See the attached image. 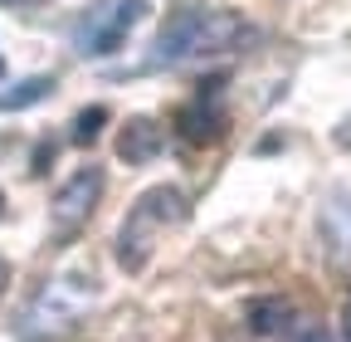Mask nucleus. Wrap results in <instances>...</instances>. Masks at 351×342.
<instances>
[{
	"label": "nucleus",
	"instance_id": "1",
	"mask_svg": "<svg viewBox=\"0 0 351 342\" xmlns=\"http://www.w3.org/2000/svg\"><path fill=\"white\" fill-rule=\"evenodd\" d=\"M239 34H244V20L234 10L186 5L161 25L156 45H152V59L142 69H181V64H195V59H210V54H225Z\"/></svg>",
	"mask_w": 351,
	"mask_h": 342
},
{
	"label": "nucleus",
	"instance_id": "2",
	"mask_svg": "<svg viewBox=\"0 0 351 342\" xmlns=\"http://www.w3.org/2000/svg\"><path fill=\"white\" fill-rule=\"evenodd\" d=\"M186 210H191V196H186L181 186H152V191H142L137 201H132V210L122 216V230H117V264H122L127 274H142L147 260H152V249H156V240H161L171 225H181Z\"/></svg>",
	"mask_w": 351,
	"mask_h": 342
},
{
	"label": "nucleus",
	"instance_id": "3",
	"mask_svg": "<svg viewBox=\"0 0 351 342\" xmlns=\"http://www.w3.org/2000/svg\"><path fill=\"white\" fill-rule=\"evenodd\" d=\"M147 15V0H98V5H88L73 25V45L78 54L88 59H108L127 45V34L142 25Z\"/></svg>",
	"mask_w": 351,
	"mask_h": 342
},
{
	"label": "nucleus",
	"instance_id": "4",
	"mask_svg": "<svg viewBox=\"0 0 351 342\" xmlns=\"http://www.w3.org/2000/svg\"><path fill=\"white\" fill-rule=\"evenodd\" d=\"M93 304V284L78 274H59L39 288V298L29 304V313H20L25 332H64L69 323L83 318V308Z\"/></svg>",
	"mask_w": 351,
	"mask_h": 342
},
{
	"label": "nucleus",
	"instance_id": "5",
	"mask_svg": "<svg viewBox=\"0 0 351 342\" xmlns=\"http://www.w3.org/2000/svg\"><path fill=\"white\" fill-rule=\"evenodd\" d=\"M103 201V171L98 166H78L73 176H64V186L54 191V205H49V235L54 240H73L93 210Z\"/></svg>",
	"mask_w": 351,
	"mask_h": 342
},
{
	"label": "nucleus",
	"instance_id": "6",
	"mask_svg": "<svg viewBox=\"0 0 351 342\" xmlns=\"http://www.w3.org/2000/svg\"><path fill=\"white\" fill-rule=\"evenodd\" d=\"M156 152H161V127L152 117H132L117 133V157L122 161H152Z\"/></svg>",
	"mask_w": 351,
	"mask_h": 342
},
{
	"label": "nucleus",
	"instance_id": "7",
	"mask_svg": "<svg viewBox=\"0 0 351 342\" xmlns=\"http://www.w3.org/2000/svg\"><path fill=\"white\" fill-rule=\"evenodd\" d=\"M322 235H327L332 254L351 260V196H332L322 205Z\"/></svg>",
	"mask_w": 351,
	"mask_h": 342
},
{
	"label": "nucleus",
	"instance_id": "8",
	"mask_svg": "<svg viewBox=\"0 0 351 342\" xmlns=\"http://www.w3.org/2000/svg\"><path fill=\"white\" fill-rule=\"evenodd\" d=\"M210 93H215V89H205V93L181 113V133H186L191 142H215V137H219V108H215Z\"/></svg>",
	"mask_w": 351,
	"mask_h": 342
},
{
	"label": "nucleus",
	"instance_id": "9",
	"mask_svg": "<svg viewBox=\"0 0 351 342\" xmlns=\"http://www.w3.org/2000/svg\"><path fill=\"white\" fill-rule=\"evenodd\" d=\"M49 93H54V78H49V73L25 78V83H15L10 93H0V113H10V108H29V103H39V98H49Z\"/></svg>",
	"mask_w": 351,
	"mask_h": 342
},
{
	"label": "nucleus",
	"instance_id": "10",
	"mask_svg": "<svg viewBox=\"0 0 351 342\" xmlns=\"http://www.w3.org/2000/svg\"><path fill=\"white\" fill-rule=\"evenodd\" d=\"M103 122H108V108H83L78 117H73V142H93L98 133H103Z\"/></svg>",
	"mask_w": 351,
	"mask_h": 342
},
{
	"label": "nucleus",
	"instance_id": "11",
	"mask_svg": "<svg viewBox=\"0 0 351 342\" xmlns=\"http://www.w3.org/2000/svg\"><path fill=\"white\" fill-rule=\"evenodd\" d=\"M337 342H351V293L341 304V318H337Z\"/></svg>",
	"mask_w": 351,
	"mask_h": 342
},
{
	"label": "nucleus",
	"instance_id": "12",
	"mask_svg": "<svg viewBox=\"0 0 351 342\" xmlns=\"http://www.w3.org/2000/svg\"><path fill=\"white\" fill-rule=\"evenodd\" d=\"M293 342H327V332H322V328H302Z\"/></svg>",
	"mask_w": 351,
	"mask_h": 342
},
{
	"label": "nucleus",
	"instance_id": "13",
	"mask_svg": "<svg viewBox=\"0 0 351 342\" xmlns=\"http://www.w3.org/2000/svg\"><path fill=\"white\" fill-rule=\"evenodd\" d=\"M5 288H10V264L0 260V293H5Z\"/></svg>",
	"mask_w": 351,
	"mask_h": 342
},
{
	"label": "nucleus",
	"instance_id": "14",
	"mask_svg": "<svg viewBox=\"0 0 351 342\" xmlns=\"http://www.w3.org/2000/svg\"><path fill=\"white\" fill-rule=\"evenodd\" d=\"M0 5H10V10H25V5H39V0H0Z\"/></svg>",
	"mask_w": 351,
	"mask_h": 342
},
{
	"label": "nucleus",
	"instance_id": "15",
	"mask_svg": "<svg viewBox=\"0 0 351 342\" xmlns=\"http://www.w3.org/2000/svg\"><path fill=\"white\" fill-rule=\"evenodd\" d=\"M0 78H5V59H0Z\"/></svg>",
	"mask_w": 351,
	"mask_h": 342
},
{
	"label": "nucleus",
	"instance_id": "16",
	"mask_svg": "<svg viewBox=\"0 0 351 342\" xmlns=\"http://www.w3.org/2000/svg\"><path fill=\"white\" fill-rule=\"evenodd\" d=\"M0 210H5V196H0Z\"/></svg>",
	"mask_w": 351,
	"mask_h": 342
}]
</instances>
